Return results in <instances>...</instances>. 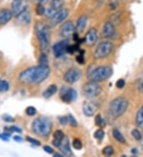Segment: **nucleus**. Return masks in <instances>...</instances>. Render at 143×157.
Instances as JSON below:
<instances>
[{
	"label": "nucleus",
	"mask_w": 143,
	"mask_h": 157,
	"mask_svg": "<svg viewBox=\"0 0 143 157\" xmlns=\"http://www.w3.org/2000/svg\"><path fill=\"white\" fill-rule=\"evenodd\" d=\"M50 74V66L38 64L21 71L18 77V80L23 85H37L46 79Z\"/></svg>",
	"instance_id": "nucleus-1"
},
{
	"label": "nucleus",
	"mask_w": 143,
	"mask_h": 157,
	"mask_svg": "<svg viewBox=\"0 0 143 157\" xmlns=\"http://www.w3.org/2000/svg\"><path fill=\"white\" fill-rule=\"evenodd\" d=\"M52 122L46 117H38L34 119L31 125V129L35 135L42 137L50 136L52 131Z\"/></svg>",
	"instance_id": "nucleus-2"
},
{
	"label": "nucleus",
	"mask_w": 143,
	"mask_h": 157,
	"mask_svg": "<svg viewBox=\"0 0 143 157\" xmlns=\"http://www.w3.org/2000/svg\"><path fill=\"white\" fill-rule=\"evenodd\" d=\"M35 31H36V35L39 41L41 49L42 52L46 53L49 52L50 45L49 26L42 25L41 23H38L35 26Z\"/></svg>",
	"instance_id": "nucleus-3"
},
{
	"label": "nucleus",
	"mask_w": 143,
	"mask_h": 157,
	"mask_svg": "<svg viewBox=\"0 0 143 157\" xmlns=\"http://www.w3.org/2000/svg\"><path fill=\"white\" fill-rule=\"evenodd\" d=\"M128 105H129V102L127 99L120 97L111 101L109 106V110L113 117L118 118L126 111Z\"/></svg>",
	"instance_id": "nucleus-4"
},
{
	"label": "nucleus",
	"mask_w": 143,
	"mask_h": 157,
	"mask_svg": "<svg viewBox=\"0 0 143 157\" xmlns=\"http://www.w3.org/2000/svg\"><path fill=\"white\" fill-rule=\"evenodd\" d=\"M112 69L110 67L107 66H102V67H98L94 69L92 72L88 74V78L91 81H95V82H103L106 80L112 75Z\"/></svg>",
	"instance_id": "nucleus-5"
},
{
	"label": "nucleus",
	"mask_w": 143,
	"mask_h": 157,
	"mask_svg": "<svg viewBox=\"0 0 143 157\" xmlns=\"http://www.w3.org/2000/svg\"><path fill=\"white\" fill-rule=\"evenodd\" d=\"M101 86H99L98 82L95 81H91L86 82L82 88L83 94L87 98L92 99L95 98L100 94L101 93Z\"/></svg>",
	"instance_id": "nucleus-6"
},
{
	"label": "nucleus",
	"mask_w": 143,
	"mask_h": 157,
	"mask_svg": "<svg viewBox=\"0 0 143 157\" xmlns=\"http://www.w3.org/2000/svg\"><path fill=\"white\" fill-rule=\"evenodd\" d=\"M113 44L110 41H103L99 43L94 52V58L96 59H104L111 54Z\"/></svg>",
	"instance_id": "nucleus-7"
},
{
	"label": "nucleus",
	"mask_w": 143,
	"mask_h": 157,
	"mask_svg": "<svg viewBox=\"0 0 143 157\" xmlns=\"http://www.w3.org/2000/svg\"><path fill=\"white\" fill-rule=\"evenodd\" d=\"M75 30H76V27L73 25V23L71 21H68L61 25L59 33L62 37L68 38V37L73 36V34L75 33Z\"/></svg>",
	"instance_id": "nucleus-8"
},
{
	"label": "nucleus",
	"mask_w": 143,
	"mask_h": 157,
	"mask_svg": "<svg viewBox=\"0 0 143 157\" xmlns=\"http://www.w3.org/2000/svg\"><path fill=\"white\" fill-rule=\"evenodd\" d=\"M69 42L68 40H61L55 44L53 47V52L56 58H60L63 56L67 52L68 47H69Z\"/></svg>",
	"instance_id": "nucleus-9"
},
{
	"label": "nucleus",
	"mask_w": 143,
	"mask_h": 157,
	"mask_svg": "<svg viewBox=\"0 0 143 157\" xmlns=\"http://www.w3.org/2000/svg\"><path fill=\"white\" fill-rule=\"evenodd\" d=\"M99 109V105L97 102L92 101V100H87L83 104V112L84 115L87 117H92Z\"/></svg>",
	"instance_id": "nucleus-10"
},
{
	"label": "nucleus",
	"mask_w": 143,
	"mask_h": 157,
	"mask_svg": "<svg viewBox=\"0 0 143 157\" xmlns=\"http://www.w3.org/2000/svg\"><path fill=\"white\" fill-rule=\"evenodd\" d=\"M81 76V72L76 68L69 69L64 75V80L68 83H74L77 82Z\"/></svg>",
	"instance_id": "nucleus-11"
},
{
	"label": "nucleus",
	"mask_w": 143,
	"mask_h": 157,
	"mask_svg": "<svg viewBox=\"0 0 143 157\" xmlns=\"http://www.w3.org/2000/svg\"><path fill=\"white\" fill-rule=\"evenodd\" d=\"M15 22L21 26H26L31 22L30 13L26 9L18 15L15 16Z\"/></svg>",
	"instance_id": "nucleus-12"
},
{
	"label": "nucleus",
	"mask_w": 143,
	"mask_h": 157,
	"mask_svg": "<svg viewBox=\"0 0 143 157\" xmlns=\"http://www.w3.org/2000/svg\"><path fill=\"white\" fill-rule=\"evenodd\" d=\"M77 97V93L73 88H65L63 91H61V98L65 103H70L74 100H76Z\"/></svg>",
	"instance_id": "nucleus-13"
},
{
	"label": "nucleus",
	"mask_w": 143,
	"mask_h": 157,
	"mask_svg": "<svg viewBox=\"0 0 143 157\" xmlns=\"http://www.w3.org/2000/svg\"><path fill=\"white\" fill-rule=\"evenodd\" d=\"M98 40V33L95 29H91L86 33L84 38V42L88 47H92Z\"/></svg>",
	"instance_id": "nucleus-14"
},
{
	"label": "nucleus",
	"mask_w": 143,
	"mask_h": 157,
	"mask_svg": "<svg viewBox=\"0 0 143 157\" xmlns=\"http://www.w3.org/2000/svg\"><path fill=\"white\" fill-rule=\"evenodd\" d=\"M69 13V12L68 9H63V8L58 10V11H57V13H55V15L52 18L53 25H58V24L62 22L68 17Z\"/></svg>",
	"instance_id": "nucleus-15"
},
{
	"label": "nucleus",
	"mask_w": 143,
	"mask_h": 157,
	"mask_svg": "<svg viewBox=\"0 0 143 157\" xmlns=\"http://www.w3.org/2000/svg\"><path fill=\"white\" fill-rule=\"evenodd\" d=\"M14 13L12 10L9 9H2L0 10V26L6 25L12 19Z\"/></svg>",
	"instance_id": "nucleus-16"
},
{
	"label": "nucleus",
	"mask_w": 143,
	"mask_h": 157,
	"mask_svg": "<svg viewBox=\"0 0 143 157\" xmlns=\"http://www.w3.org/2000/svg\"><path fill=\"white\" fill-rule=\"evenodd\" d=\"M26 9V6L22 2V0H14L11 5V10L14 15H18Z\"/></svg>",
	"instance_id": "nucleus-17"
},
{
	"label": "nucleus",
	"mask_w": 143,
	"mask_h": 157,
	"mask_svg": "<svg viewBox=\"0 0 143 157\" xmlns=\"http://www.w3.org/2000/svg\"><path fill=\"white\" fill-rule=\"evenodd\" d=\"M114 33H115V29L112 23L110 21L105 23L103 28V36L106 38H110L114 36Z\"/></svg>",
	"instance_id": "nucleus-18"
},
{
	"label": "nucleus",
	"mask_w": 143,
	"mask_h": 157,
	"mask_svg": "<svg viewBox=\"0 0 143 157\" xmlns=\"http://www.w3.org/2000/svg\"><path fill=\"white\" fill-rule=\"evenodd\" d=\"M60 149H61V152L66 156H71L73 155V152L71 150L70 144H69V138L64 137V139L61 141V144L60 145Z\"/></svg>",
	"instance_id": "nucleus-19"
},
{
	"label": "nucleus",
	"mask_w": 143,
	"mask_h": 157,
	"mask_svg": "<svg viewBox=\"0 0 143 157\" xmlns=\"http://www.w3.org/2000/svg\"><path fill=\"white\" fill-rule=\"evenodd\" d=\"M87 22H88V17L86 15H82L76 21V29L78 32H83L84 29H85L86 25H87Z\"/></svg>",
	"instance_id": "nucleus-20"
},
{
	"label": "nucleus",
	"mask_w": 143,
	"mask_h": 157,
	"mask_svg": "<svg viewBox=\"0 0 143 157\" xmlns=\"http://www.w3.org/2000/svg\"><path fill=\"white\" fill-rule=\"evenodd\" d=\"M57 85H54V84H52L50 86H49L45 90V91L43 92V97L46 98H49L50 97L54 95L55 93H57Z\"/></svg>",
	"instance_id": "nucleus-21"
},
{
	"label": "nucleus",
	"mask_w": 143,
	"mask_h": 157,
	"mask_svg": "<svg viewBox=\"0 0 143 157\" xmlns=\"http://www.w3.org/2000/svg\"><path fill=\"white\" fill-rule=\"evenodd\" d=\"M135 121L138 128H143V105L137 110Z\"/></svg>",
	"instance_id": "nucleus-22"
},
{
	"label": "nucleus",
	"mask_w": 143,
	"mask_h": 157,
	"mask_svg": "<svg viewBox=\"0 0 143 157\" xmlns=\"http://www.w3.org/2000/svg\"><path fill=\"white\" fill-rule=\"evenodd\" d=\"M112 134L114 139H115L117 141L119 142V143L124 144V143L126 142V140H125V137L123 136V135H122L118 129H114L112 132Z\"/></svg>",
	"instance_id": "nucleus-23"
},
{
	"label": "nucleus",
	"mask_w": 143,
	"mask_h": 157,
	"mask_svg": "<svg viewBox=\"0 0 143 157\" xmlns=\"http://www.w3.org/2000/svg\"><path fill=\"white\" fill-rule=\"evenodd\" d=\"M64 6L63 0H52L51 2V7L54 8V10L58 11L59 10L62 9Z\"/></svg>",
	"instance_id": "nucleus-24"
},
{
	"label": "nucleus",
	"mask_w": 143,
	"mask_h": 157,
	"mask_svg": "<svg viewBox=\"0 0 143 157\" xmlns=\"http://www.w3.org/2000/svg\"><path fill=\"white\" fill-rule=\"evenodd\" d=\"M10 89V83L6 79H0V93L7 92Z\"/></svg>",
	"instance_id": "nucleus-25"
},
{
	"label": "nucleus",
	"mask_w": 143,
	"mask_h": 157,
	"mask_svg": "<svg viewBox=\"0 0 143 157\" xmlns=\"http://www.w3.org/2000/svg\"><path fill=\"white\" fill-rule=\"evenodd\" d=\"M95 124L99 127H103L104 126V124H105L104 121H103V119L102 118V116L100 114H98L95 116Z\"/></svg>",
	"instance_id": "nucleus-26"
},
{
	"label": "nucleus",
	"mask_w": 143,
	"mask_h": 157,
	"mask_svg": "<svg viewBox=\"0 0 143 157\" xmlns=\"http://www.w3.org/2000/svg\"><path fill=\"white\" fill-rule=\"evenodd\" d=\"M114 153V149L111 146H107L103 149V154L106 156H111Z\"/></svg>",
	"instance_id": "nucleus-27"
},
{
	"label": "nucleus",
	"mask_w": 143,
	"mask_h": 157,
	"mask_svg": "<svg viewBox=\"0 0 143 157\" xmlns=\"http://www.w3.org/2000/svg\"><path fill=\"white\" fill-rule=\"evenodd\" d=\"M131 134L136 140H141L142 139V135L138 129H133L131 131Z\"/></svg>",
	"instance_id": "nucleus-28"
},
{
	"label": "nucleus",
	"mask_w": 143,
	"mask_h": 157,
	"mask_svg": "<svg viewBox=\"0 0 143 157\" xmlns=\"http://www.w3.org/2000/svg\"><path fill=\"white\" fill-rule=\"evenodd\" d=\"M94 136H95V139H97L99 140H103V138L104 137V131L103 129H98V130L95 131V132L94 133Z\"/></svg>",
	"instance_id": "nucleus-29"
},
{
	"label": "nucleus",
	"mask_w": 143,
	"mask_h": 157,
	"mask_svg": "<svg viewBox=\"0 0 143 157\" xmlns=\"http://www.w3.org/2000/svg\"><path fill=\"white\" fill-rule=\"evenodd\" d=\"M36 13L38 15H43L44 13H46V9H45L44 6L42 4H38L36 7Z\"/></svg>",
	"instance_id": "nucleus-30"
},
{
	"label": "nucleus",
	"mask_w": 143,
	"mask_h": 157,
	"mask_svg": "<svg viewBox=\"0 0 143 157\" xmlns=\"http://www.w3.org/2000/svg\"><path fill=\"white\" fill-rule=\"evenodd\" d=\"M26 113L30 117H32V116H34L37 113V109L34 106H28L26 109Z\"/></svg>",
	"instance_id": "nucleus-31"
},
{
	"label": "nucleus",
	"mask_w": 143,
	"mask_h": 157,
	"mask_svg": "<svg viewBox=\"0 0 143 157\" xmlns=\"http://www.w3.org/2000/svg\"><path fill=\"white\" fill-rule=\"evenodd\" d=\"M64 137H65V134H64V132L61 130H57L54 132V139L62 140L64 139Z\"/></svg>",
	"instance_id": "nucleus-32"
},
{
	"label": "nucleus",
	"mask_w": 143,
	"mask_h": 157,
	"mask_svg": "<svg viewBox=\"0 0 143 157\" xmlns=\"http://www.w3.org/2000/svg\"><path fill=\"white\" fill-rule=\"evenodd\" d=\"M73 147H74L75 149L76 150H80L83 147L82 142H81L80 140H79V139H75V140H73Z\"/></svg>",
	"instance_id": "nucleus-33"
},
{
	"label": "nucleus",
	"mask_w": 143,
	"mask_h": 157,
	"mask_svg": "<svg viewBox=\"0 0 143 157\" xmlns=\"http://www.w3.org/2000/svg\"><path fill=\"white\" fill-rule=\"evenodd\" d=\"M39 64L48 65V56L46 53H42L39 57Z\"/></svg>",
	"instance_id": "nucleus-34"
},
{
	"label": "nucleus",
	"mask_w": 143,
	"mask_h": 157,
	"mask_svg": "<svg viewBox=\"0 0 143 157\" xmlns=\"http://www.w3.org/2000/svg\"><path fill=\"white\" fill-rule=\"evenodd\" d=\"M56 13H57V10H54V8L50 7V9H48V10L46 11V17H50V18H53V17H54V16L55 15Z\"/></svg>",
	"instance_id": "nucleus-35"
},
{
	"label": "nucleus",
	"mask_w": 143,
	"mask_h": 157,
	"mask_svg": "<svg viewBox=\"0 0 143 157\" xmlns=\"http://www.w3.org/2000/svg\"><path fill=\"white\" fill-rule=\"evenodd\" d=\"M26 140L28 142H30V144H34L35 146H40L41 145V142L39 140H38L37 139H34V138H32L30 136H26Z\"/></svg>",
	"instance_id": "nucleus-36"
},
{
	"label": "nucleus",
	"mask_w": 143,
	"mask_h": 157,
	"mask_svg": "<svg viewBox=\"0 0 143 157\" xmlns=\"http://www.w3.org/2000/svg\"><path fill=\"white\" fill-rule=\"evenodd\" d=\"M68 117H69V124H70L71 126H72V127H76V126H77L78 123H77V121H76V120L75 119V117H73V115L69 114V116H68Z\"/></svg>",
	"instance_id": "nucleus-37"
},
{
	"label": "nucleus",
	"mask_w": 143,
	"mask_h": 157,
	"mask_svg": "<svg viewBox=\"0 0 143 157\" xmlns=\"http://www.w3.org/2000/svg\"><path fill=\"white\" fill-rule=\"evenodd\" d=\"M10 136H11V132H4L3 133H1V134H0V139L4 140V141H8Z\"/></svg>",
	"instance_id": "nucleus-38"
},
{
	"label": "nucleus",
	"mask_w": 143,
	"mask_h": 157,
	"mask_svg": "<svg viewBox=\"0 0 143 157\" xmlns=\"http://www.w3.org/2000/svg\"><path fill=\"white\" fill-rule=\"evenodd\" d=\"M58 120H59L60 124H63V125H65V124H67V123L69 122V117H66V116L59 117H58Z\"/></svg>",
	"instance_id": "nucleus-39"
},
{
	"label": "nucleus",
	"mask_w": 143,
	"mask_h": 157,
	"mask_svg": "<svg viewBox=\"0 0 143 157\" xmlns=\"http://www.w3.org/2000/svg\"><path fill=\"white\" fill-rule=\"evenodd\" d=\"M2 117V120L4 121H6V122H14V118L13 117H11V116H10V115H3Z\"/></svg>",
	"instance_id": "nucleus-40"
},
{
	"label": "nucleus",
	"mask_w": 143,
	"mask_h": 157,
	"mask_svg": "<svg viewBox=\"0 0 143 157\" xmlns=\"http://www.w3.org/2000/svg\"><path fill=\"white\" fill-rule=\"evenodd\" d=\"M125 84H126V82H125V80L122 79V78L118 79V80L116 82V86L119 89L123 88L124 86H125Z\"/></svg>",
	"instance_id": "nucleus-41"
},
{
	"label": "nucleus",
	"mask_w": 143,
	"mask_h": 157,
	"mask_svg": "<svg viewBox=\"0 0 143 157\" xmlns=\"http://www.w3.org/2000/svg\"><path fill=\"white\" fill-rule=\"evenodd\" d=\"M76 61L80 64H84L85 63V59H84V55L83 54H80L79 56H76Z\"/></svg>",
	"instance_id": "nucleus-42"
},
{
	"label": "nucleus",
	"mask_w": 143,
	"mask_h": 157,
	"mask_svg": "<svg viewBox=\"0 0 143 157\" xmlns=\"http://www.w3.org/2000/svg\"><path fill=\"white\" fill-rule=\"evenodd\" d=\"M43 149L45 150L46 152H47V153L49 154H53L54 152V150L51 147H50V146H48V145L44 146V147H43Z\"/></svg>",
	"instance_id": "nucleus-43"
},
{
	"label": "nucleus",
	"mask_w": 143,
	"mask_h": 157,
	"mask_svg": "<svg viewBox=\"0 0 143 157\" xmlns=\"http://www.w3.org/2000/svg\"><path fill=\"white\" fill-rule=\"evenodd\" d=\"M10 128H11L12 132H18V133H21V132H22L21 128H19L18 127H17V126H11V127H10Z\"/></svg>",
	"instance_id": "nucleus-44"
},
{
	"label": "nucleus",
	"mask_w": 143,
	"mask_h": 157,
	"mask_svg": "<svg viewBox=\"0 0 143 157\" xmlns=\"http://www.w3.org/2000/svg\"><path fill=\"white\" fill-rule=\"evenodd\" d=\"M13 139L14 141L18 142V143H21V142L22 141V138L20 136H14L13 137Z\"/></svg>",
	"instance_id": "nucleus-45"
},
{
	"label": "nucleus",
	"mask_w": 143,
	"mask_h": 157,
	"mask_svg": "<svg viewBox=\"0 0 143 157\" xmlns=\"http://www.w3.org/2000/svg\"><path fill=\"white\" fill-rule=\"evenodd\" d=\"M36 2H38V4H45L49 1V0H35Z\"/></svg>",
	"instance_id": "nucleus-46"
},
{
	"label": "nucleus",
	"mask_w": 143,
	"mask_h": 157,
	"mask_svg": "<svg viewBox=\"0 0 143 157\" xmlns=\"http://www.w3.org/2000/svg\"><path fill=\"white\" fill-rule=\"evenodd\" d=\"M54 156L55 157H61V156H62V155H60V154H55V155H54Z\"/></svg>",
	"instance_id": "nucleus-47"
},
{
	"label": "nucleus",
	"mask_w": 143,
	"mask_h": 157,
	"mask_svg": "<svg viewBox=\"0 0 143 157\" xmlns=\"http://www.w3.org/2000/svg\"></svg>",
	"instance_id": "nucleus-48"
}]
</instances>
